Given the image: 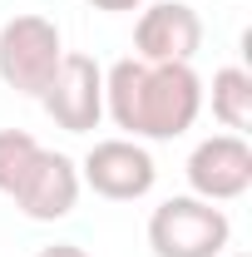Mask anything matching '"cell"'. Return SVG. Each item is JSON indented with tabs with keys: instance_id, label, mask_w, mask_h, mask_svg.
<instances>
[{
	"instance_id": "6da1fadb",
	"label": "cell",
	"mask_w": 252,
	"mask_h": 257,
	"mask_svg": "<svg viewBox=\"0 0 252 257\" xmlns=\"http://www.w3.org/2000/svg\"><path fill=\"white\" fill-rule=\"evenodd\" d=\"M104 114L139 144L178 139L203 114V79L193 64H149L129 55L104 69Z\"/></svg>"
},
{
	"instance_id": "7a4b0ae2",
	"label": "cell",
	"mask_w": 252,
	"mask_h": 257,
	"mask_svg": "<svg viewBox=\"0 0 252 257\" xmlns=\"http://www.w3.org/2000/svg\"><path fill=\"white\" fill-rule=\"evenodd\" d=\"M232 242V223L227 213L213 208L208 198H168L158 203L149 218V247L154 257H222Z\"/></svg>"
},
{
	"instance_id": "3957f363",
	"label": "cell",
	"mask_w": 252,
	"mask_h": 257,
	"mask_svg": "<svg viewBox=\"0 0 252 257\" xmlns=\"http://www.w3.org/2000/svg\"><path fill=\"white\" fill-rule=\"evenodd\" d=\"M64 60L60 25L45 15H15L0 25V79L25 99H40Z\"/></svg>"
},
{
	"instance_id": "277c9868",
	"label": "cell",
	"mask_w": 252,
	"mask_h": 257,
	"mask_svg": "<svg viewBox=\"0 0 252 257\" xmlns=\"http://www.w3.org/2000/svg\"><path fill=\"white\" fill-rule=\"evenodd\" d=\"M154 178H158V163L139 139H99L79 163V183L99 198H109V203L149 198Z\"/></svg>"
},
{
	"instance_id": "5b68a950",
	"label": "cell",
	"mask_w": 252,
	"mask_h": 257,
	"mask_svg": "<svg viewBox=\"0 0 252 257\" xmlns=\"http://www.w3.org/2000/svg\"><path fill=\"white\" fill-rule=\"evenodd\" d=\"M40 104L64 134H94L104 119V69L89 55H64Z\"/></svg>"
},
{
	"instance_id": "8992f818",
	"label": "cell",
	"mask_w": 252,
	"mask_h": 257,
	"mask_svg": "<svg viewBox=\"0 0 252 257\" xmlns=\"http://www.w3.org/2000/svg\"><path fill=\"white\" fill-rule=\"evenodd\" d=\"M188 188L208 203H232L252 188V149L242 134H213L188 154Z\"/></svg>"
},
{
	"instance_id": "52a82bcc",
	"label": "cell",
	"mask_w": 252,
	"mask_h": 257,
	"mask_svg": "<svg viewBox=\"0 0 252 257\" xmlns=\"http://www.w3.org/2000/svg\"><path fill=\"white\" fill-rule=\"evenodd\" d=\"M134 60L149 64H193V55L203 50V20L198 10L183 0H158L139 15L134 25Z\"/></svg>"
},
{
	"instance_id": "ba28073f",
	"label": "cell",
	"mask_w": 252,
	"mask_h": 257,
	"mask_svg": "<svg viewBox=\"0 0 252 257\" xmlns=\"http://www.w3.org/2000/svg\"><path fill=\"white\" fill-rule=\"evenodd\" d=\"M79 163L69 159V154H55V149H40L30 163V173L20 178V188L10 193L15 198V208L30 218V223H60L74 213V203H79Z\"/></svg>"
},
{
	"instance_id": "9c48e42d",
	"label": "cell",
	"mask_w": 252,
	"mask_h": 257,
	"mask_svg": "<svg viewBox=\"0 0 252 257\" xmlns=\"http://www.w3.org/2000/svg\"><path fill=\"white\" fill-rule=\"evenodd\" d=\"M213 119L227 134H247L252 128V74L242 64H222L213 74Z\"/></svg>"
},
{
	"instance_id": "30bf717a",
	"label": "cell",
	"mask_w": 252,
	"mask_h": 257,
	"mask_svg": "<svg viewBox=\"0 0 252 257\" xmlns=\"http://www.w3.org/2000/svg\"><path fill=\"white\" fill-rule=\"evenodd\" d=\"M35 154H40V144H35L25 128H0V193L20 188V178L30 173Z\"/></svg>"
},
{
	"instance_id": "8fae6325",
	"label": "cell",
	"mask_w": 252,
	"mask_h": 257,
	"mask_svg": "<svg viewBox=\"0 0 252 257\" xmlns=\"http://www.w3.org/2000/svg\"><path fill=\"white\" fill-rule=\"evenodd\" d=\"M35 257H89L84 247H74V242H55V247H40Z\"/></svg>"
},
{
	"instance_id": "7c38bea8",
	"label": "cell",
	"mask_w": 252,
	"mask_h": 257,
	"mask_svg": "<svg viewBox=\"0 0 252 257\" xmlns=\"http://www.w3.org/2000/svg\"><path fill=\"white\" fill-rule=\"evenodd\" d=\"M94 10H109V15H119V10H144V0H89Z\"/></svg>"
},
{
	"instance_id": "4fadbf2b",
	"label": "cell",
	"mask_w": 252,
	"mask_h": 257,
	"mask_svg": "<svg viewBox=\"0 0 252 257\" xmlns=\"http://www.w3.org/2000/svg\"><path fill=\"white\" fill-rule=\"evenodd\" d=\"M232 257H247V252H232Z\"/></svg>"
}]
</instances>
